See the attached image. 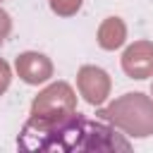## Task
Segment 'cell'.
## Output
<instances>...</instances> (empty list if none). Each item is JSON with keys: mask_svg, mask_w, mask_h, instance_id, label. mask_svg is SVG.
Masks as SVG:
<instances>
[{"mask_svg": "<svg viewBox=\"0 0 153 153\" xmlns=\"http://www.w3.org/2000/svg\"><path fill=\"white\" fill-rule=\"evenodd\" d=\"M72 112H76V96H74V91H72L69 84L57 81V84H50L48 88H43L33 98L31 117L29 120L48 124V122H55V120L67 117Z\"/></svg>", "mask_w": 153, "mask_h": 153, "instance_id": "3957f363", "label": "cell"}, {"mask_svg": "<svg viewBox=\"0 0 153 153\" xmlns=\"http://www.w3.org/2000/svg\"><path fill=\"white\" fill-rule=\"evenodd\" d=\"M19 151H48V153H72V151H129L131 143L115 131L105 120H91L79 112L60 117L55 122L41 124L26 120L17 136Z\"/></svg>", "mask_w": 153, "mask_h": 153, "instance_id": "6da1fadb", "label": "cell"}, {"mask_svg": "<svg viewBox=\"0 0 153 153\" xmlns=\"http://www.w3.org/2000/svg\"><path fill=\"white\" fill-rule=\"evenodd\" d=\"M122 69L131 79H146L153 74V43L136 41L122 55Z\"/></svg>", "mask_w": 153, "mask_h": 153, "instance_id": "5b68a950", "label": "cell"}, {"mask_svg": "<svg viewBox=\"0 0 153 153\" xmlns=\"http://www.w3.org/2000/svg\"><path fill=\"white\" fill-rule=\"evenodd\" d=\"M10 79H12V72H10V65L0 57V96L7 91V86H10Z\"/></svg>", "mask_w": 153, "mask_h": 153, "instance_id": "9c48e42d", "label": "cell"}, {"mask_svg": "<svg viewBox=\"0 0 153 153\" xmlns=\"http://www.w3.org/2000/svg\"><path fill=\"white\" fill-rule=\"evenodd\" d=\"M98 117L122 129L129 136L143 139L153 134V98L143 93H124L108 108L98 110Z\"/></svg>", "mask_w": 153, "mask_h": 153, "instance_id": "7a4b0ae2", "label": "cell"}, {"mask_svg": "<svg viewBox=\"0 0 153 153\" xmlns=\"http://www.w3.org/2000/svg\"><path fill=\"white\" fill-rule=\"evenodd\" d=\"M14 67H17L19 79L31 84V86L43 84L45 79L53 76V62L41 53H22L14 62Z\"/></svg>", "mask_w": 153, "mask_h": 153, "instance_id": "8992f818", "label": "cell"}, {"mask_svg": "<svg viewBox=\"0 0 153 153\" xmlns=\"http://www.w3.org/2000/svg\"><path fill=\"white\" fill-rule=\"evenodd\" d=\"M10 29H12V22H10V14L5 12V10H0V43L7 38V33H10Z\"/></svg>", "mask_w": 153, "mask_h": 153, "instance_id": "30bf717a", "label": "cell"}, {"mask_svg": "<svg viewBox=\"0 0 153 153\" xmlns=\"http://www.w3.org/2000/svg\"><path fill=\"white\" fill-rule=\"evenodd\" d=\"M48 2H50V10L57 17H72V14L79 12L84 0H48Z\"/></svg>", "mask_w": 153, "mask_h": 153, "instance_id": "ba28073f", "label": "cell"}, {"mask_svg": "<svg viewBox=\"0 0 153 153\" xmlns=\"http://www.w3.org/2000/svg\"><path fill=\"white\" fill-rule=\"evenodd\" d=\"M76 86L79 93L84 96L86 103L91 105H103L110 96V76L105 69L93 67V65H84L76 74Z\"/></svg>", "mask_w": 153, "mask_h": 153, "instance_id": "277c9868", "label": "cell"}, {"mask_svg": "<svg viewBox=\"0 0 153 153\" xmlns=\"http://www.w3.org/2000/svg\"><path fill=\"white\" fill-rule=\"evenodd\" d=\"M124 38H127V26H124V22L120 17H108L98 29V43L105 50L120 48L124 43Z\"/></svg>", "mask_w": 153, "mask_h": 153, "instance_id": "52a82bcc", "label": "cell"}, {"mask_svg": "<svg viewBox=\"0 0 153 153\" xmlns=\"http://www.w3.org/2000/svg\"><path fill=\"white\" fill-rule=\"evenodd\" d=\"M151 76H153V74H151ZM151 93H153V81H151Z\"/></svg>", "mask_w": 153, "mask_h": 153, "instance_id": "8fae6325", "label": "cell"}]
</instances>
